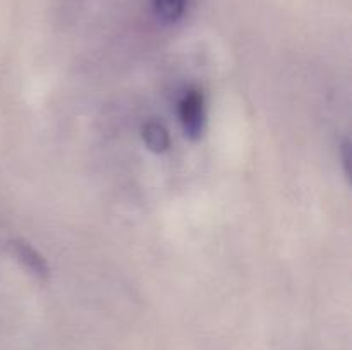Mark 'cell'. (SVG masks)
Returning <instances> with one entry per match:
<instances>
[{
    "instance_id": "3957f363",
    "label": "cell",
    "mask_w": 352,
    "mask_h": 350,
    "mask_svg": "<svg viewBox=\"0 0 352 350\" xmlns=\"http://www.w3.org/2000/svg\"><path fill=\"white\" fill-rule=\"evenodd\" d=\"M141 136L148 150L153 153H165L170 148V134L167 127L158 120H148L141 129Z\"/></svg>"
},
{
    "instance_id": "6da1fadb",
    "label": "cell",
    "mask_w": 352,
    "mask_h": 350,
    "mask_svg": "<svg viewBox=\"0 0 352 350\" xmlns=\"http://www.w3.org/2000/svg\"><path fill=\"white\" fill-rule=\"evenodd\" d=\"M179 119L184 134L191 141H198L203 136L206 122L205 96L199 89H189L179 102Z\"/></svg>"
},
{
    "instance_id": "7a4b0ae2",
    "label": "cell",
    "mask_w": 352,
    "mask_h": 350,
    "mask_svg": "<svg viewBox=\"0 0 352 350\" xmlns=\"http://www.w3.org/2000/svg\"><path fill=\"white\" fill-rule=\"evenodd\" d=\"M10 249L12 254L17 257L21 264L33 275L34 278L41 281H47L50 277V268H48L45 257L31 246L30 242L23 239H14L10 240Z\"/></svg>"
},
{
    "instance_id": "277c9868",
    "label": "cell",
    "mask_w": 352,
    "mask_h": 350,
    "mask_svg": "<svg viewBox=\"0 0 352 350\" xmlns=\"http://www.w3.org/2000/svg\"><path fill=\"white\" fill-rule=\"evenodd\" d=\"M188 0H153V12L158 21L175 24L186 12Z\"/></svg>"
},
{
    "instance_id": "5b68a950",
    "label": "cell",
    "mask_w": 352,
    "mask_h": 350,
    "mask_svg": "<svg viewBox=\"0 0 352 350\" xmlns=\"http://www.w3.org/2000/svg\"><path fill=\"white\" fill-rule=\"evenodd\" d=\"M351 141L346 139L342 143V146H340V160H342V167H344V174L347 175V177H351V161H352V156H351Z\"/></svg>"
}]
</instances>
